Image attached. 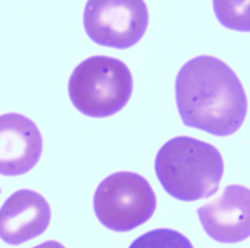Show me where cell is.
<instances>
[{
  "label": "cell",
  "instance_id": "cell-1",
  "mask_svg": "<svg viewBox=\"0 0 250 248\" xmlns=\"http://www.w3.org/2000/svg\"><path fill=\"white\" fill-rule=\"evenodd\" d=\"M176 102L184 124L218 137L233 134L245 120L248 99L236 73L222 60L202 55L182 65Z\"/></svg>",
  "mask_w": 250,
  "mask_h": 248
},
{
  "label": "cell",
  "instance_id": "cell-2",
  "mask_svg": "<svg viewBox=\"0 0 250 248\" xmlns=\"http://www.w3.org/2000/svg\"><path fill=\"white\" fill-rule=\"evenodd\" d=\"M155 174L169 196L180 201L210 197L219 188L223 159L218 150L191 137H175L155 157Z\"/></svg>",
  "mask_w": 250,
  "mask_h": 248
},
{
  "label": "cell",
  "instance_id": "cell-3",
  "mask_svg": "<svg viewBox=\"0 0 250 248\" xmlns=\"http://www.w3.org/2000/svg\"><path fill=\"white\" fill-rule=\"evenodd\" d=\"M132 89V76L124 61L102 55L80 63L68 82L73 106L93 118L112 116L124 109Z\"/></svg>",
  "mask_w": 250,
  "mask_h": 248
},
{
  "label": "cell",
  "instance_id": "cell-4",
  "mask_svg": "<svg viewBox=\"0 0 250 248\" xmlns=\"http://www.w3.org/2000/svg\"><path fill=\"white\" fill-rule=\"evenodd\" d=\"M157 197L144 177L120 172L106 177L94 194L96 218L114 231H128L146 223L154 214Z\"/></svg>",
  "mask_w": 250,
  "mask_h": 248
},
{
  "label": "cell",
  "instance_id": "cell-5",
  "mask_svg": "<svg viewBox=\"0 0 250 248\" xmlns=\"http://www.w3.org/2000/svg\"><path fill=\"white\" fill-rule=\"evenodd\" d=\"M149 24L144 0H87L83 10L86 34L98 45L128 49L143 38Z\"/></svg>",
  "mask_w": 250,
  "mask_h": 248
},
{
  "label": "cell",
  "instance_id": "cell-6",
  "mask_svg": "<svg viewBox=\"0 0 250 248\" xmlns=\"http://www.w3.org/2000/svg\"><path fill=\"white\" fill-rule=\"evenodd\" d=\"M207 234L221 243H239L250 237V190L227 186L218 197L198 209Z\"/></svg>",
  "mask_w": 250,
  "mask_h": 248
},
{
  "label": "cell",
  "instance_id": "cell-7",
  "mask_svg": "<svg viewBox=\"0 0 250 248\" xmlns=\"http://www.w3.org/2000/svg\"><path fill=\"white\" fill-rule=\"evenodd\" d=\"M42 137L27 116L9 113L0 115V174L17 177L39 163Z\"/></svg>",
  "mask_w": 250,
  "mask_h": 248
},
{
  "label": "cell",
  "instance_id": "cell-8",
  "mask_svg": "<svg viewBox=\"0 0 250 248\" xmlns=\"http://www.w3.org/2000/svg\"><path fill=\"white\" fill-rule=\"evenodd\" d=\"M50 218V206L42 194L17 191L0 208V239L12 246L31 241L46 230Z\"/></svg>",
  "mask_w": 250,
  "mask_h": 248
},
{
  "label": "cell",
  "instance_id": "cell-9",
  "mask_svg": "<svg viewBox=\"0 0 250 248\" xmlns=\"http://www.w3.org/2000/svg\"><path fill=\"white\" fill-rule=\"evenodd\" d=\"M213 9L226 28L250 32V0H213Z\"/></svg>",
  "mask_w": 250,
  "mask_h": 248
},
{
  "label": "cell",
  "instance_id": "cell-10",
  "mask_svg": "<svg viewBox=\"0 0 250 248\" xmlns=\"http://www.w3.org/2000/svg\"><path fill=\"white\" fill-rule=\"evenodd\" d=\"M128 248H194L185 235L172 229H155L134 241Z\"/></svg>",
  "mask_w": 250,
  "mask_h": 248
},
{
  "label": "cell",
  "instance_id": "cell-11",
  "mask_svg": "<svg viewBox=\"0 0 250 248\" xmlns=\"http://www.w3.org/2000/svg\"><path fill=\"white\" fill-rule=\"evenodd\" d=\"M34 248H65L62 243H59V242H55V241H48V242H44L42 245L36 246Z\"/></svg>",
  "mask_w": 250,
  "mask_h": 248
}]
</instances>
